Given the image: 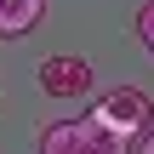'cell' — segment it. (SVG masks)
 Masks as SVG:
<instances>
[{
  "instance_id": "3957f363",
  "label": "cell",
  "mask_w": 154,
  "mask_h": 154,
  "mask_svg": "<svg viewBox=\"0 0 154 154\" xmlns=\"http://www.w3.org/2000/svg\"><path fill=\"white\" fill-rule=\"evenodd\" d=\"M91 63L86 57H74V51H57V57H46L40 63V91L46 97H91Z\"/></svg>"
},
{
  "instance_id": "7a4b0ae2",
  "label": "cell",
  "mask_w": 154,
  "mask_h": 154,
  "mask_svg": "<svg viewBox=\"0 0 154 154\" xmlns=\"http://www.w3.org/2000/svg\"><path fill=\"white\" fill-rule=\"evenodd\" d=\"M91 114H97L109 131H120V137H149L154 131V97L143 86H114V91H103Z\"/></svg>"
},
{
  "instance_id": "277c9868",
  "label": "cell",
  "mask_w": 154,
  "mask_h": 154,
  "mask_svg": "<svg viewBox=\"0 0 154 154\" xmlns=\"http://www.w3.org/2000/svg\"><path fill=\"white\" fill-rule=\"evenodd\" d=\"M46 0H0V40H23L29 29H40Z\"/></svg>"
},
{
  "instance_id": "6da1fadb",
  "label": "cell",
  "mask_w": 154,
  "mask_h": 154,
  "mask_svg": "<svg viewBox=\"0 0 154 154\" xmlns=\"http://www.w3.org/2000/svg\"><path fill=\"white\" fill-rule=\"evenodd\" d=\"M40 154H131V137L109 131L97 114H86V120H51L40 131Z\"/></svg>"
},
{
  "instance_id": "8992f818",
  "label": "cell",
  "mask_w": 154,
  "mask_h": 154,
  "mask_svg": "<svg viewBox=\"0 0 154 154\" xmlns=\"http://www.w3.org/2000/svg\"><path fill=\"white\" fill-rule=\"evenodd\" d=\"M143 154H154V131H149V137H143Z\"/></svg>"
},
{
  "instance_id": "5b68a950",
  "label": "cell",
  "mask_w": 154,
  "mask_h": 154,
  "mask_svg": "<svg viewBox=\"0 0 154 154\" xmlns=\"http://www.w3.org/2000/svg\"><path fill=\"white\" fill-rule=\"evenodd\" d=\"M137 34H143V46L154 51V0L143 6V11H137Z\"/></svg>"
}]
</instances>
